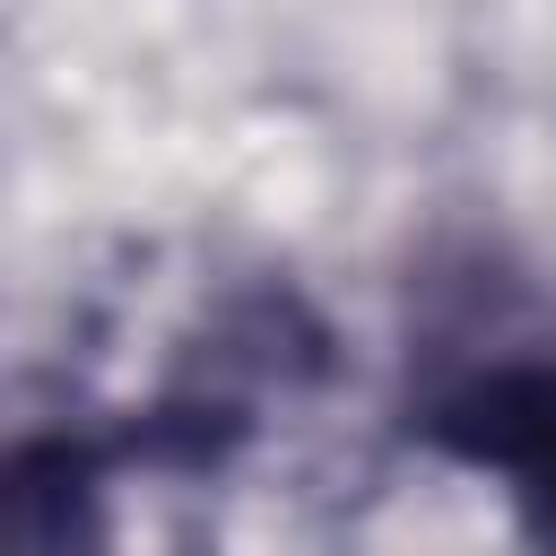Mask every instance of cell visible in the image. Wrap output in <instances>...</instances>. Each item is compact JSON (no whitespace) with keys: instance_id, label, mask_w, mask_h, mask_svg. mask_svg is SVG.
Segmentation results:
<instances>
[{"instance_id":"cell-1","label":"cell","mask_w":556,"mask_h":556,"mask_svg":"<svg viewBox=\"0 0 556 556\" xmlns=\"http://www.w3.org/2000/svg\"><path fill=\"white\" fill-rule=\"evenodd\" d=\"M426 443L513 478V495L556 530V356H469L434 400H426Z\"/></svg>"}]
</instances>
